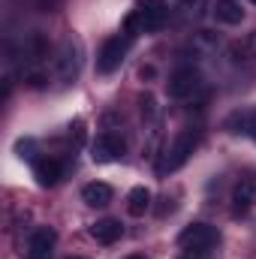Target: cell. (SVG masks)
I'll return each instance as SVG.
<instances>
[{"label": "cell", "instance_id": "6da1fadb", "mask_svg": "<svg viewBox=\"0 0 256 259\" xmlns=\"http://www.w3.org/2000/svg\"><path fill=\"white\" fill-rule=\"evenodd\" d=\"M196 145H199V130H184V133H178V136H175V142L166 148L163 160L157 163V172H160V175L178 172V169L190 160V154L196 151Z\"/></svg>", "mask_w": 256, "mask_h": 259}, {"label": "cell", "instance_id": "7a4b0ae2", "mask_svg": "<svg viewBox=\"0 0 256 259\" xmlns=\"http://www.w3.org/2000/svg\"><path fill=\"white\" fill-rule=\"evenodd\" d=\"M130 46H133V36H130V33L106 39V42H103V49H100V55H97V69H100L103 75L115 72L118 66L124 64V58H127Z\"/></svg>", "mask_w": 256, "mask_h": 259}, {"label": "cell", "instance_id": "3957f363", "mask_svg": "<svg viewBox=\"0 0 256 259\" xmlns=\"http://www.w3.org/2000/svg\"><path fill=\"white\" fill-rule=\"evenodd\" d=\"M217 241H220V235H217V229L208 226V223H193V226H187V229L178 235V244H181L184 250H190V253H208Z\"/></svg>", "mask_w": 256, "mask_h": 259}, {"label": "cell", "instance_id": "277c9868", "mask_svg": "<svg viewBox=\"0 0 256 259\" xmlns=\"http://www.w3.org/2000/svg\"><path fill=\"white\" fill-rule=\"evenodd\" d=\"M55 66H58V78L61 81H75L78 69H81V46L78 39L66 36L58 49V58H55Z\"/></svg>", "mask_w": 256, "mask_h": 259}, {"label": "cell", "instance_id": "5b68a950", "mask_svg": "<svg viewBox=\"0 0 256 259\" xmlns=\"http://www.w3.org/2000/svg\"><path fill=\"white\" fill-rule=\"evenodd\" d=\"M94 160L97 163H112V160H118V157H124V151H127V142H124V136L121 133H115V130H106V133H100L97 136V142H94Z\"/></svg>", "mask_w": 256, "mask_h": 259}, {"label": "cell", "instance_id": "8992f818", "mask_svg": "<svg viewBox=\"0 0 256 259\" xmlns=\"http://www.w3.org/2000/svg\"><path fill=\"white\" fill-rule=\"evenodd\" d=\"M199 84H202L199 69H193V66H181V69L169 78V97H175V100L193 97V94L199 91Z\"/></svg>", "mask_w": 256, "mask_h": 259}, {"label": "cell", "instance_id": "52a82bcc", "mask_svg": "<svg viewBox=\"0 0 256 259\" xmlns=\"http://www.w3.org/2000/svg\"><path fill=\"white\" fill-rule=\"evenodd\" d=\"M55 244H58V232L52 226H39V229H33V235L27 241V256L30 259H52Z\"/></svg>", "mask_w": 256, "mask_h": 259}, {"label": "cell", "instance_id": "ba28073f", "mask_svg": "<svg viewBox=\"0 0 256 259\" xmlns=\"http://www.w3.org/2000/svg\"><path fill=\"white\" fill-rule=\"evenodd\" d=\"M139 15H142V30L154 33V30H160L169 21V3L166 0H145Z\"/></svg>", "mask_w": 256, "mask_h": 259}, {"label": "cell", "instance_id": "9c48e42d", "mask_svg": "<svg viewBox=\"0 0 256 259\" xmlns=\"http://www.w3.org/2000/svg\"><path fill=\"white\" fill-rule=\"evenodd\" d=\"M232 205H235V211H247L256 205V175L238 178V184L232 190Z\"/></svg>", "mask_w": 256, "mask_h": 259}, {"label": "cell", "instance_id": "30bf717a", "mask_svg": "<svg viewBox=\"0 0 256 259\" xmlns=\"http://www.w3.org/2000/svg\"><path fill=\"white\" fill-rule=\"evenodd\" d=\"M217 46H220V36H217V33H211V30H199V33H193L190 49H187V52H190L193 58H205V55H214Z\"/></svg>", "mask_w": 256, "mask_h": 259}, {"label": "cell", "instance_id": "8fae6325", "mask_svg": "<svg viewBox=\"0 0 256 259\" xmlns=\"http://www.w3.org/2000/svg\"><path fill=\"white\" fill-rule=\"evenodd\" d=\"M61 163L58 160H36L33 163V175H36V181H39V187H55L58 181H61Z\"/></svg>", "mask_w": 256, "mask_h": 259}, {"label": "cell", "instance_id": "7c38bea8", "mask_svg": "<svg viewBox=\"0 0 256 259\" xmlns=\"http://www.w3.org/2000/svg\"><path fill=\"white\" fill-rule=\"evenodd\" d=\"M91 235H94L100 244H115V241L124 235V226H121L118 220H112V217H109V220H97V223L91 226Z\"/></svg>", "mask_w": 256, "mask_h": 259}, {"label": "cell", "instance_id": "4fadbf2b", "mask_svg": "<svg viewBox=\"0 0 256 259\" xmlns=\"http://www.w3.org/2000/svg\"><path fill=\"white\" fill-rule=\"evenodd\" d=\"M81 199H84L91 208H106V205L112 202V187L103 184V181H94V184H88V187L81 190Z\"/></svg>", "mask_w": 256, "mask_h": 259}, {"label": "cell", "instance_id": "5bb4252c", "mask_svg": "<svg viewBox=\"0 0 256 259\" xmlns=\"http://www.w3.org/2000/svg\"><path fill=\"white\" fill-rule=\"evenodd\" d=\"M214 15H217V21H223V24H238V21L244 18V9H241L235 0H217V3H214Z\"/></svg>", "mask_w": 256, "mask_h": 259}, {"label": "cell", "instance_id": "9a60e30c", "mask_svg": "<svg viewBox=\"0 0 256 259\" xmlns=\"http://www.w3.org/2000/svg\"><path fill=\"white\" fill-rule=\"evenodd\" d=\"M148 208H151V190L148 187H133L127 196V211L133 217H142Z\"/></svg>", "mask_w": 256, "mask_h": 259}, {"label": "cell", "instance_id": "2e32d148", "mask_svg": "<svg viewBox=\"0 0 256 259\" xmlns=\"http://www.w3.org/2000/svg\"><path fill=\"white\" fill-rule=\"evenodd\" d=\"M24 55H27V61H33V64L46 61V58H49V39H46L42 33H30V39L24 42Z\"/></svg>", "mask_w": 256, "mask_h": 259}, {"label": "cell", "instance_id": "e0dca14e", "mask_svg": "<svg viewBox=\"0 0 256 259\" xmlns=\"http://www.w3.org/2000/svg\"><path fill=\"white\" fill-rule=\"evenodd\" d=\"M226 127L232 130V133H256V112L253 109H247V112H235V115L226 121Z\"/></svg>", "mask_w": 256, "mask_h": 259}, {"label": "cell", "instance_id": "ac0fdd59", "mask_svg": "<svg viewBox=\"0 0 256 259\" xmlns=\"http://www.w3.org/2000/svg\"><path fill=\"white\" fill-rule=\"evenodd\" d=\"M202 3H205V0H181V9H184V12H196V15H199V6H202Z\"/></svg>", "mask_w": 256, "mask_h": 259}, {"label": "cell", "instance_id": "d6986e66", "mask_svg": "<svg viewBox=\"0 0 256 259\" xmlns=\"http://www.w3.org/2000/svg\"><path fill=\"white\" fill-rule=\"evenodd\" d=\"M36 6H39L42 12H55V9L61 6V0H36Z\"/></svg>", "mask_w": 256, "mask_h": 259}, {"label": "cell", "instance_id": "ffe728a7", "mask_svg": "<svg viewBox=\"0 0 256 259\" xmlns=\"http://www.w3.org/2000/svg\"><path fill=\"white\" fill-rule=\"evenodd\" d=\"M250 49H253V52H256V33H253V39H250Z\"/></svg>", "mask_w": 256, "mask_h": 259}, {"label": "cell", "instance_id": "44dd1931", "mask_svg": "<svg viewBox=\"0 0 256 259\" xmlns=\"http://www.w3.org/2000/svg\"><path fill=\"white\" fill-rule=\"evenodd\" d=\"M69 259H84V256H69Z\"/></svg>", "mask_w": 256, "mask_h": 259}, {"label": "cell", "instance_id": "7402d4cb", "mask_svg": "<svg viewBox=\"0 0 256 259\" xmlns=\"http://www.w3.org/2000/svg\"><path fill=\"white\" fill-rule=\"evenodd\" d=\"M127 259H142V256H127Z\"/></svg>", "mask_w": 256, "mask_h": 259}, {"label": "cell", "instance_id": "603a6c76", "mask_svg": "<svg viewBox=\"0 0 256 259\" xmlns=\"http://www.w3.org/2000/svg\"><path fill=\"white\" fill-rule=\"evenodd\" d=\"M250 3H256V0H250Z\"/></svg>", "mask_w": 256, "mask_h": 259}]
</instances>
